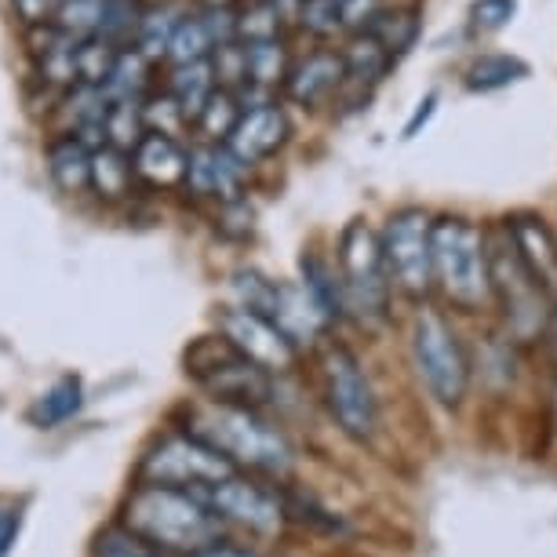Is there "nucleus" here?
<instances>
[{
	"mask_svg": "<svg viewBox=\"0 0 557 557\" xmlns=\"http://www.w3.org/2000/svg\"><path fill=\"white\" fill-rule=\"evenodd\" d=\"M121 529L175 557H194L223 540V521L205 507L197 492L164 485L135 488L124 503Z\"/></svg>",
	"mask_w": 557,
	"mask_h": 557,
	"instance_id": "1",
	"label": "nucleus"
},
{
	"mask_svg": "<svg viewBox=\"0 0 557 557\" xmlns=\"http://www.w3.org/2000/svg\"><path fill=\"white\" fill-rule=\"evenodd\" d=\"M190 430L194 437H201L205 445H212L226 462L259 474L285 478L292 470V445L277 426H270L256 408H240V405H215L208 401L190 412Z\"/></svg>",
	"mask_w": 557,
	"mask_h": 557,
	"instance_id": "2",
	"label": "nucleus"
},
{
	"mask_svg": "<svg viewBox=\"0 0 557 557\" xmlns=\"http://www.w3.org/2000/svg\"><path fill=\"white\" fill-rule=\"evenodd\" d=\"M430 251H434V288H441V296L459 310L485 307L492 299L485 234L459 215H441L430 226Z\"/></svg>",
	"mask_w": 557,
	"mask_h": 557,
	"instance_id": "3",
	"label": "nucleus"
},
{
	"mask_svg": "<svg viewBox=\"0 0 557 557\" xmlns=\"http://www.w3.org/2000/svg\"><path fill=\"white\" fill-rule=\"evenodd\" d=\"M186 375L208 394V401L215 405H240L256 408L267 405L273 397L270 375L240 357L223 335H201L190 350H186Z\"/></svg>",
	"mask_w": 557,
	"mask_h": 557,
	"instance_id": "4",
	"label": "nucleus"
},
{
	"mask_svg": "<svg viewBox=\"0 0 557 557\" xmlns=\"http://www.w3.org/2000/svg\"><path fill=\"white\" fill-rule=\"evenodd\" d=\"M339 292L343 310L357 313L361 321H383L386 307H391V277L383 267L380 234L354 219L346 223L339 237Z\"/></svg>",
	"mask_w": 557,
	"mask_h": 557,
	"instance_id": "5",
	"label": "nucleus"
},
{
	"mask_svg": "<svg viewBox=\"0 0 557 557\" xmlns=\"http://www.w3.org/2000/svg\"><path fill=\"white\" fill-rule=\"evenodd\" d=\"M143 485H164L183 492H205L219 481L234 478V462H226L212 445L194 437L190 430H175L153 441L139 462Z\"/></svg>",
	"mask_w": 557,
	"mask_h": 557,
	"instance_id": "6",
	"label": "nucleus"
},
{
	"mask_svg": "<svg viewBox=\"0 0 557 557\" xmlns=\"http://www.w3.org/2000/svg\"><path fill=\"white\" fill-rule=\"evenodd\" d=\"M412 361L423 386L445 408L462 405L470 386V361L451 324L437 310H419L412 321Z\"/></svg>",
	"mask_w": 557,
	"mask_h": 557,
	"instance_id": "7",
	"label": "nucleus"
},
{
	"mask_svg": "<svg viewBox=\"0 0 557 557\" xmlns=\"http://www.w3.org/2000/svg\"><path fill=\"white\" fill-rule=\"evenodd\" d=\"M434 219L423 208H401L380 230L383 267L391 288H401L408 299H426L434 292V251H430Z\"/></svg>",
	"mask_w": 557,
	"mask_h": 557,
	"instance_id": "8",
	"label": "nucleus"
},
{
	"mask_svg": "<svg viewBox=\"0 0 557 557\" xmlns=\"http://www.w3.org/2000/svg\"><path fill=\"white\" fill-rule=\"evenodd\" d=\"M321 380L324 401L343 434L354 441H372L380 426V405H375V391L361 361L346 346H329L321 357Z\"/></svg>",
	"mask_w": 557,
	"mask_h": 557,
	"instance_id": "9",
	"label": "nucleus"
},
{
	"mask_svg": "<svg viewBox=\"0 0 557 557\" xmlns=\"http://www.w3.org/2000/svg\"><path fill=\"white\" fill-rule=\"evenodd\" d=\"M488 248V281H492V299H499L507 307L510 324L521 335H535L546 324L550 313V299L532 285V277L524 273V267L513 256L507 234H499L496 240L485 237Z\"/></svg>",
	"mask_w": 557,
	"mask_h": 557,
	"instance_id": "10",
	"label": "nucleus"
},
{
	"mask_svg": "<svg viewBox=\"0 0 557 557\" xmlns=\"http://www.w3.org/2000/svg\"><path fill=\"white\" fill-rule=\"evenodd\" d=\"M201 503L208 510L215 513L219 521H230V524H240V529L256 532V535H277L285 529V518H288V507L281 503L277 492L256 485L248 478H226L219 485L197 492Z\"/></svg>",
	"mask_w": 557,
	"mask_h": 557,
	"instance_id": "11",
	"label": "nucleus"
},
{
	"mask_svg": "<svg viewBox=\"0 0 557 557\" xmlns=\"http://www.w3.org/2000/svg\"><path fill=\"white\" fill-rule=\"evenodd\" d=\"M219 335L267 375H281L296 364V346L285 339V332L277 324L256 310L226 307L219 313Z\"/></svg>",
	"mask_w": 557,
	"mask_h": 557,
	"instance_id": "12",
	"label": "nucleus"
},
{
	"mask_svg": "<svg viewBox=\"0 0 557 557\" xmlns=\"http://www.w3.org/2000/svg\"><path fill=\"white\" fill-rule=\"evenodd\" d=\"M503 234H507L524 273L532 277V285L540 288L554 307L557 302V234L546 226V219L532 212L510 215L507 223H503Z\"/></svg>",
	"mask_w": 557,
	"mask_h": 557,
	"instance_id": "13",
	"label": "nucleus"
},
{
	"mask_svg": "<svg viewBox=\"0 0 557 557\" xmlns=\"http://www.w3.org/2000/svg\"><path fill=\"white\" fill-rule=\"evenodd\" d=\"M248 168L226 150L223 143H205L186 150V190L194 197H215L219 205L245 197Z\"/></svg>",
	"mask_w": 557,
	"mask_h": 557,
	"instance_id": "14",
	"label": "nucleus"
},
{
	"mask_svg": "<svg viewBox=\"0 0 557 557\" xmlns=\"http://www.w3.org/2000/svg\"><path fill=\"white\" fill-rule=\"evenodd\" d=\"M292 135V121L288 113L277 107V102H262V107H248L240 110V117L234 121V128L223 139V146L237 157L240 164L251 168L259 161H267L288 143Z\"/></svg>",
	"mask_w": 557,
	"mask_h": 557,
	"instance_id": "15",
	"label": "nucleus"
},
{
	"mask_svg": "<svg viewBox=\"0 0 557 557\" xmlns=\"http://www.w3.org/2000/svg\"><path fill=\"white\" fill-rule=\"evenodd\" d=\"M346 66L339 51H313V55L299 59L285 77V96L296 107H321L332 96L343 91Z\"/></svg>",
	"mask_w": 557,
	"mask_h": 557,
	"instance_id": "16",
	"label": "nucleus"
},
{
	"mask_svg": "<svg viewBox=\"0 0 557 557\" xmlns=\"http://www.w3.org/2000/svg\"><path fill=\"white\" fill-rule=\"evenodd\" d=\"M132 172L143 183L157 186V190H175V186L186 183V150L178 139H168V135H153L146 132L139 146L132 150Z\"/></svg>",
	"mask_w": 557,
	"mask_h": 557,
	"instance_id": "17",
	"label": "nucleus"
},
{
	"mask_svg": "<svg viewBox=\"0 0 557 557\" xmlns=\"http://www.w3.org/2000/svg\"><path fill=\"white\" fill-rule=\"evenodd\" d=\"M343 66H346V81L339 96H346V107H361V99H368V91L386 77V70L394 62L386 59V51L372 37L354 34L343 51Z\"/></svg>",
	"mask_w": 557,
	"mask_h": 557,
	"instance_id": "18",
	"label": "nucleus"
},
{
	"mask_svg": "<svg viewBox=\"0 0 557 557\" xmlns=\"http://www.w3.org/2000/svg\"><path fill=\"white\" fill-rule=\"evenodd\" d=\"M91 172V150L77 135H59L48 143V175L62 194H84Z\"/></svg>",
	"mask_w": 557,
	"mask_h": 557,
	"instance_id": "19",
	"label": "nucleus"
},
{
	"mask_svg": "<svg viewBox=\"0 0 557 557\" xmlns=\"http://www.w3.org/2000/svg\"><path fill=\"white\" fill-rule=\"evenodd\" d=\"M419 29H423V26H419V15L408 12V8H380V12L364 23L361 34L372 37L375 45L386 51V59L397 62V59L408 55V51L416 48Z\"/></svg>",
	"mask_w": 557,
	"mask_h": 557,
	"instance_id": "20",
	"label": "nucleus"
},
{
	"mask_svg": "<svg viewBox=\"0 0 557 557\" xmlns=\"http://www.w3.org/2000/svg\"><path fill=\"white\" fill-rule=\"evenodd\" d=\"M532 77V66L518 55H507V51H488V55H478L474 62L462 73V84L467 91H503V88H513V84L529 81Z\"/></svg>",
	"mask_w": 557,
	"mask_h": 557,
	"instance_id": "21",
	"label": "nucleus"
},
{
	"mask_svg": "<svg viewBox=\"0 0 557 557\" xmlns=\"http://www.w3.org/2000/svg\"><path fill=\"white\" fill-rule=\"evenodd\" d=\"M135 172H132V153L113 150V146H99L91 150V172H88V190H96L102 201H121L132 194Z\"/></svg>",
	"mask_w": 557,
	"mask_h": 557,
	"instance_id": "22",
	"label": "nucleus"
},
{
	"mask_svg": "<svg viewBox=\"0 0 557 557\" xmlns=\"http://www.w3.org/2000/svg\"><path fill=\"white\" fill-rule=\"evenodd\" d=\"M212 91H215V73L208 66V59L190 62V66H175L172 81H168V96H172L175 107L183 110L186 124H197L205 102L212 99Z\"/></svg>",
	"mask_w": 557,
	"mask_h": 557,
	"instance_id": "23",
	"label": "nucleus"
},
{
	"mask_svg": "<svg viewBox=\"0 0 557 557\" xmlns=\"http://www.w3.org/2000/svg\"><path fill=\"white\" fill-rule=\"evenodd\" d=\"M81 380H73V375H66V380H59L55 386H48L45 394L37 397L34 408H29V423L48 430V426H59L66 423V419H73L81 412Z\"/></svg>",
	"mask_w": 557,
	"mask_h": 557,
	"instance_id": "24",
	"label": "nucleus"
},
{
	"mask_svg": "<svg viewBox=\"0 0 557 557\" xmlns=\"http://www.w3.org/2000/svg\"><path fill=\"white\" fill-rule=\"evenodd\" d=\"M208 55H212V37H208V29H205V18L178 15L164 59L172 62V66H190V62H205Z\"/></svg>",
	"mask_w": 557,
	"mask_h": 557,
	"instance_id": "25",
	"label": "nucleus"
},
{
	"mask_svg": "<svg viewBox=\"0 0 557 557\" xmlns=\"http://www.w3.org/2000/svg\"><path fill=\"white\" fill-rule=\"evenodd\" d=\"M150 66L153 62L143 59L135 48H121L102 91H107L110 99H143V91L150 88Z\"/></svg>",
	"mask_w": 557,
	"mask_h": 557,
	"instance_id": "26",
	"label": "nucleus"
},
{
	"mask_svg": "<svg viewBox=\"0 0 557 557\" xmlns=\"http://www.w3.org/2000/svg\"><path fill=\"white\" fill-rule=\"evenodd\" d=\"M102 132H107V146H113V150H124V153L135 150L146 135L139 99H110L107 117H102Z\"/></svg>",
	"mask_w": 557,
	"mask_h": 557,
	"instance_id": "27",
	"label": "nucleus"
},
{
	"mask_svg": "<svg viewBox=\"0 0 557 557\" xmlns=\"http://www.w3.org/2000/svg\"><path fill=\"white\" fill-rule=\"evenodd\" d=\"M146 8L139 0H102V18H99V40H107L113 48H132L135 29H139Z\"/></svg>",
	"mask_w": 557,
	"mask_h": 557,
	"instance_id": "28",
	"label": "nucleus"
},
{
	"mask_svg": "<svg viewBox=\"0 0 557 557\" xmlns=\"http://www.w3.org/2000/svg\"><path fill=\"white\" fill-rule=\"evenodd\" d=\"M178 23V15L172 8H146L143 18H139V29H135V51L150 62H161L164 51H168V40H172V29Z\"/></svg>",
	"mask_w": 557,
	"mask_h": 557,
	"instance_id": "29",
	"label": "nucleus"
},
{
	"mask_svg": "<svg viewBox=\"0 0 557 557\" xmlns=\"http://www.w3.org/2000/svg\"><path fill=\"white\" fill-rule=\"evenodd\" d=\"M302 288L310 292L313 302L324 310V318H339L343 313V292L339 277L332 273L329 262H321L318 256H302Z\"/></svg>",
	"mask_w": 557,
	"mask_h": 557,
	"instance_id": "30",
	"label": "nucleus"
},
{
	"mask_svg": "<svg viewBox=\"0 0 557 557\" xmlns=\"http://www.w3.org/2000/svg\"><path fill=\"white\" fill-rule=\"evenodd\" d=\"M117 51L121 48H113V45H107V40H99V37L81 40L77 51H73V62H77V84L107 88L110 70H113V62H117Z\"/></svg>",
	"mask_w": 557,
	"mask_h": 557,
	"instance_id": "31",
	"label": "nucleus"
},
{
	"mask_svg": "<svg viewBox=\"0 0 557 557\" xmlns=\"http://www.w3.org/2000/svg\"><path fill=\"white\" fill-rule=\"evenodd\" d=\"M281 26H285V15L273 0H248L237 12V40L248 45V40H273L281 37Z\"/></svg>",
	"mask_w": 557,
	"mask_h": 557,
	"instance_id": "32",
	"label": "nucleus"
},
{
	"mask_svg": "<svg viewBox=\"0 0 557 557\" xmlns=\"http://www.w3.org/2000/svg\"><path fill=\"white\" fill-rule=\"evenodd\" d=\"M99 18H102V0H62L55 12V29L66 34L73 45L99 34Z\"/></svg>",
	"mask_w": 557,
	"mask_h": 557,
	"instance_id": "33",
	"label": "nucleus"
},
{
	"mask_svg": "<svg viewBox=\"0 0 557 557\" xmlns=\"http://www.w3.org/2000/svg\"><path fill=\"white\" fill-rule=\"evenodd\" d=\"M139 113H143V128L153 132V135H168L175 139L183 128H190L183 117V110L175 107V99L168 91H150V96L139 99Z\"/></svg>",
	"mask_w": 557,
	"mask_h": 557,
	"instance_id": "34",
	"label": "nucleus"
},
{
	"mask_svg": "<svg viewBox=\"0 0 557 557\" xmlns=\"http://www.w3.org/2000/svg\"><path fill=\"white\" fill-rule=\"evenodd\" d=\"M237 117H240V102L230 96V91L215 88L212 99L205 102V110H201V117H197L194 128L201 132V135H208L212 143H223L226 135H230V128H234Z\"/></svg>",
	"mask_w": 557,
	"mask_h": 557,
	"instance_id": "35",
	"label": "nucleus"
},
{
	"mask_svg": "<svg viewBox=\"0 0 557 557\" xmlns=\"http://www.w3.org/2000/svg\"><path fill=\"white\" fill-rule=\"evenodd\" d=\"M296 23L313 37H335L343 29L339 0H299V4H296Z\"/></svg>",
	"mask_w": 557,
	"mask_h": 557,
	"instance_id": "36",
	"label": "nucleus"
},
{
	"mask_svg": "<svg viewBox=\"0 0 557 557\" xmlns=\"http://www.w3.org/2000/svg\"><path fill=\"white\" fill-rule=\"evenodd\" d=\"M518 15V0H474L467 12V23L474 34H499Z\"/></svg>",
	"mask_w": 557,
	"mask_h": 557,
	"instance_id": "37",
	"label": "nucleus"
},
{
	"mask_svg": "<svg viewBox=\"0 0 557 557\" xmlns=\"http://www.w3.org/2000/svg\"><path fill=\"white\" fill-rule=\"evenodd\" d=\"M99 557H175V554L139 540V535H132L128 529H110L99 540Z\"/></svg>",
	"mask_w": 557,
	"mask_h": 557,
	"instance_id": "38",
	"label": "nucleus"
},
{
	"mask_svg": "<svg viewBox=\"0 0 557 557\" xmlns=\"http://www.w3.org/2000/svg\"><path fill=\"white\" fill-rule=\"evenodd\" d=\"M201 18H205L208 37H212V51L237 40V12L234 8H205Z\"/></svg>",
	"mask_w": 557,
	"mask_h": 557,
	"instance_id": "39",
	"label": "nucleus"
},
{
	"mask_svg": "<svg viewBox=\"0 0 557 557\" xmlns=\"http://www.w3.org/2000/svg\"><path fill=\"white\" fill-rule=\"evenodd\" d=\"M59 4L62 0H12V12L26 29H40V26L55 23Z\"/></svg>",
	"mask_w": 557,
	"mask_h": 557,
	"instance_id": "40",
	"label": "nucleus"
},
{
	"mask_svg": "<svg viewBox=\"0 0 557 557\" xmlns=\"http://www.w3.org/2000/svg\"><path fill=\"white\" fill-rule=\"evenodd\" d=\"M18 532H23V503L0 499V557L12 554Z\"/></svg>",
	"mask_w": 557,
	"mask_h": 557,
	"instance_id": "41",
	"label": "nucleus"
},
{
	"mask_svg": "<svg viewBox=\"0 0 557 557\" xmlns=\"http://www.w3.org/2000/svg\"><path fill=\"white\" fill-rule=\"evenodd\" d=\"M380 12V0H339V18H343V29H354L361 34L364 23Z\"/></svg>",
	"mask_w": 557,
	"mask_h": 557,
	"instance_id": "42",
	"label": "nucleus"
},
{
	"mask_svg": "<svg viewBox=\"0 0 557 557\" xmlns=\"http://www.w3.org/2000/svg\"><path fill=\"white\" fill-rule=\"evenodd\" d=\"M437 91H426V96H423V102H419V107H416V113H412V121H408L405 124V139H416V135H419V128H426V121L430 117H434V110H437Z\"/></svg>",
	"mask_w": 557,
	"mask_h": 557,
	"instance_id": "43",
	"label": "nucleus"
},
{
	"mask_svg": "<svg viewBox=\"0 0 557 557\" xmlns=\"http://www.w3.org/2000/svg\"><path fill=\"white\" fill-rule=\"evenodd\" d=\"M194 557H270V554H259V550H248V546H237L230 540H219V543L208 546V550L194 554Z\"/></svg>",
	"mask_w": 557,
	"mask_h": 557,
	"instance_id": "44",
	"label": "nucleus"
},
{
	"mask_svg": "<svg viewBox=\"0 0 557 557\" xmlns=\"http://www.w3.org/2000/svg\"><path fill=\"white\" fill-rule=\"evenodd\" d=\"M205 8H230V0H205Z\"/></svg>",
	"mask_w": 557,
	"mask_h": 557,
	"instance_id": "45",
	"label": "nucleus"
}]
</instances>
